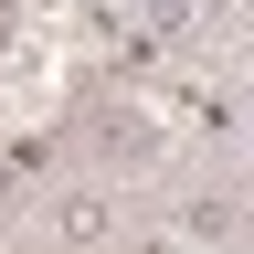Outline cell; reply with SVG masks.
<instances>
[{
    "mask_svg": "<svg viewBox=\"0 0 254 254\" xmlns=\"http://www.w3.org/2000/svg\"><path fill=\"white\" fill-rule=\"evenodd\" d=\"M43 233H53V244H117V233H127V222H117V190H106V180L53 190V201H43Z\"/></svg>",
    "mask_w": 254,
    "mask_h": 254,
    "instance_id": "6da1fadb",
    "label": "cell"
},
{
    "mask_svg": "<svg viewBox=\"0 0 254 254\" xmlns=\"http://www.w3.org/2000/svg\"><path fill=\"white\" fill-rule=\"evenodd\" d=\"M244 233V190H180L170 201V244H233Z\"/></svg>",
    "mask_w": 254,
    "mask_h": 254,
    "instance_id": "3957f363",
    "label": "cell"
},
{
    "mask_svg": "<svg viewBox=\"0 0 254 254\" xmlns=\"http://www.w3.org/2000/svg\"><path fill=\"white\" fill-rule=\"evenodd\" d=\"M244 233H254V190H244Z\"/></svg>",
    "mask_w": 254,
    "mask_h": 254,
    "instance_id": "5b68a950",
    "label": "cell"
},
{
    "mask_svg": "<svg viewBox=\"0 0 254 254\" xmlns=\"http://www.w3.org/2000/svg\"><path fill=\"white\" fill-rule=\"evenodd\" d=\"M190 21H201V0H138V53H180Z\"/></svg>",
    "mask_w": 254,
    "mask_h": 254,
    "instance_id": "277c9868",
    "label": "cell"
},
{
    "mask_svg": "<svg viewBox=\"0 0 254 254\" xmlns=\"http://www.w3.org/2000/svg\"><path fill=\"white\" fill-rule=\"evenodd\" d=\"M85 148L106 159V170H148V159H159V117L148 106H95L85 117Z\"/></svg>",
    "mask_w": 254,
    "mask_h": 254,
    "instance_id": "7a4b0ae2",
    "label": "cell"
}]
</instances>
